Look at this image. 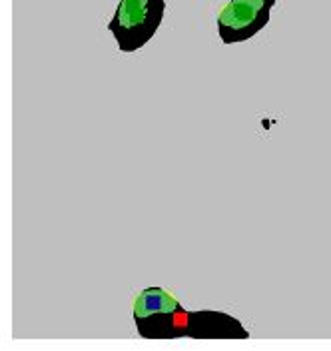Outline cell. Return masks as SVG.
I'll use <instances>...</instances> for the list:
<instances>
[{
    "mask_svg": "<svg viewBox=\"0 0 331 351\" xmlns=\"http://www.w3.org/2000/svg\"><path fill=\"white\" fill-rule=\"evenodd\" d=\"M164 12L166 0H120L108 30L122 52H136L154 38Z\"/></svg>",
    "mask_w": 331,
    "mask_h": 351,
    "instance_id": "obj_1",
    "label": "cell"
},
{
    "mask_svg": "<svg viewBox=\"0 0 331 351\" xmlns=\"http://www.w3.org/2000/svg\"><path fill=\"white\" fill-rule=\"evenodd\" d=\"M136 329L146 339H172L176 337L180 315L184 307L172 293L162 287H148L134 300Z\"/></svg>",
    "mask_w": 331,
    "mask_h": 351,
    "instance_id": "obj_2",
    "label": "cell"
},
{
    "mask_svg": "<svg viewBox=\"0 0 331 351\" xmlns=\"http://www.w3.org/2000/svg\"><path fill=\"white\" fill-rule=\"evenodd\" d=\"M275 0H230L218 16L221 43L236 44L254 38L271 19Z\"/></svg>",
    "mask_w": 331,
    "mask_h": 351,
    "instance_id": "obj_3",
    "label": "cell"
},
{
    "mask_svg": "<svg viewBox=\"0 0 331 351\" xmlns=\"http://www.w3.org/2000/svg\"><path fill=\"white\" fill-rule=\"evenodd\" d=\"M176 337H198V339H247V331L242 324L221 311H184L180 315Z\"/></svg>",
    "mask_w": 331,
    "mask_h": 351,
    "instance_id": "obj_4",
    "label": "cell"
}]
</instances>
